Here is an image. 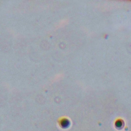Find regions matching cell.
<instances>
[{"label": "cell", "mask_w": 131, "mask_h": 131, "mask_svg": "<svg viewBox=\"0 0 131 131\" xmlns=\"http://www.w3.org/2000/svg\"><path fill=\"white\" fill-rule=\"evenodd\" d=\"M59 124L61 129H67L70 126L71 122L69 119L67 118H63L59 120Z\"/></svg>", "instance_id": "1"}, {"label": "cell", "mask_w": 131, "mask_h": 131, "mask_svg": "<svg viewBox=\"0 0 131 131\" xmlns=\"http://www.w3.org/2000/svg\"><path fill=\"white\" fill-rule=\"evenodd\" d=\"M114 126L115 128L118 130H120L124 128V122L121 118H118L115 121Z\"/></svg>", "instance_id": "2"}]
</instances>
